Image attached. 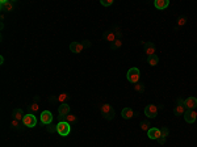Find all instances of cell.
I'll use <instances>...</instances> for the list:
<instances>
[{"label":"cell","mask_w":197,"mask_h":147,"mask_svg":"<svg viewBox=\"0 0 197 147\" xmlns=\"http://www.w3.org/2000/svg\"><path fill=\"white\" fill-rule=\"evenodd\" d=\"M57 133L62 137H67L71 133V125L67 121H59L57 123Z\"/></svg>","instance_id":"obj_1"},{"label":"cell","mask_w":197,"mask_h":147,"mask_svg":"<svg viewBox=\"0 0 197 147\" xmlns=\"http://www.w3.org/2000/svg\"><path fill=\"white\" fill-rule=\"evenodd\" d=\"M100 112L103 117L105 120H108V121H110V120L114 118V109L112 108L109 104H103L100 106Z\"/></svg>","instance_id":"obj_2"},{"label":"cell","mask_w":197,"mask_h":147,"mask_svg":"<svg viewBox=\"0 0 197 147\" xmlns=\"http://www.w3.org/2000/svg\"><path fill=\"white\" fill-rule=\"evenodd\" d=\"M126 78H127V80H129L130 83L136 84V83L139 82V78H141L139 70H138L137 67H131L129 71H127V74H126Z\"/></svg>","instance_id":"obj_3"},{"label":"cell","mask_w":197,"mask_h":147,"mask_svg":"<svg viewBox=\"0 0 197 147\" xmlns=\"http://www.w3.org/2000/svg\"><path fill=\"white\" fill-rule=\"evenodd\" d=\"M22 123H24V126H26V128H34V126L37 125V118H36L34 114H32V113H28V114L24 116Z\"/></svg>","instance_id":"obj_4"},{"label":"cell","mask_w":197,"mask_h":147,"mask_svg":"<svg viewBox=\"0 0 197 147\" xmlns=\"http://www.w3.org/2000/svg\"><path fill=\"white\" fill-rule=\"evenodd\" d=\"M187 112V108L184 105V100L183 99H177V104L173 108V113L175 116H184V113Z\"/></svg>","instance_id":"obj_5"},{"label":"cell","mask_w":197,"mask_h":147,"mask_svg":"<svg viewBox=\"0 0 197 147\" xmlns=\"http://www.w3.org/2000/svg\"><path fill=\"white\" fill-rule=\"evenodd\" d=\"M144 114H146L149 118H154V117L158 116V106L154 104H150L144 108Z\"/></svg>","instance_id":"obj_6"},{"label":"cell","mask_w":197,"mask_h":147,"mask_svg":"<svg viewBox=\"0 0 197 147\" xmlns=\"http://www.w3.org/2000/svg\"><path fill=\"white\" fill-rule=\"evenodd\" d=\"M196 118H197V112L195 109H192V110H187L185 113H184V120H185L188 123H193L196 121Z\"/></svg>","instance_id":"obj_7"},{"label":"cell","mask_w":197,"mask_h":147,"mask_svg":"<svg viewBox=\"0 0 197 147\" xmlns=\"http://www.w3.org/2000/svg\"><path fill=\"white\" fill-rule=\"evenodd\" d=\"M13 7H15V3L9 1V0H1V3H0V9L3 12H12Z\"/></svg>","instance_id":"obj_8"},{"label":"cell","mask_w":197,"mask_h":147,"mask_svg":"<svg viewBox=\"0 0 197 147\" xmlns=\"http://www.w3.org/2000/svg\"><path fill=\"white\" fill-rule=\"evenodd\" d=\"M184 105H185L187 110L195 109L196 106H197V99L193 97V96H190V97H187L185 100H184Z\"/></svg>","instance_id":"obj_9"},{"label":"cell","mask_w":197,"mask_h":147,"mask_svg":"<svg viewBox=\"0 0 197 147\" xmlns=\"http://www.w3.org/2000/svg\"><path fill=\"white\" fill-rule=\"evenodd\" d=\"M41 122L44 123V125L53 123V114H51V112H49V110H44V112L41 113Z\"/></svg>","instance_id":"obj_10"},{"label":"cell","mask_w":197,"mask_h":147,"mask_svg":"<svg viewBox=\"0 0 197 147\" xmlns=\"http://www.w3.org/2000/svg\"><path fill=\"white\" fill-rule=\"evenodd\" d=\"M58 113H59V118H64L67 114H70V105L66 102V104H61L58 108Z\"/></svg>","instance_id":"obj_11"},{"label":"cell","mask_w":197,"mask_h":147,"mask_svg":"<svg viewBox=\"0 0 197 147\" xmlns=\"http://www.w3.org/2000/svg\"><path fill=\"white\" fill-rule=\"evenodd\" d=\"M160 129H158V128H150V130L147 131V137H149L150 139H159L160 138Z\"/></svg>","instance_id":"obj_12"},{"label":"cell","mask_w":197,"mask_h":147,"mask_svg":"<svg viewBox=\"0 0 197 147\" xmlns=\"http://www.w3.org/2000/svg\"><path fill=\"white\" fill-rule=\"evenodd\" d=\"M144 54L147 56L155 55V45L153 42H146L144 43Z\"/></svg>","instance_id":"obj_13"},{"label":"cell","mask_w":197,"mask_h":147,"mask_svg":"<svg viewBox=\"0 0 197 147\" xmlns=\"http://www.w3.org/2000/svg\"><path fill=\"white\" fill-rule=\"evenodd\" d=\"M83 49H84V46H83V43H80V42H71V45H70L71 53H75V54L81 53Z\"/></svg>","instance_id":"obj_14"},{"label":"cell","mask_w":197,"mask_h":147,"mask_svg":"<svg viewBox=\"0 0 197 147\" xmlns=\"http://www.w3.org/2000/svg\"><path fill=\"white\" fill-rule=\"evenodd\" d=\"M154 5H155V8H158L159 11H163V9H166L167 7L170 5V0H155V1H154Z\"/></svg>","instance_id":"obj_15"},{"label":"cell","mask_w":197,"mask_h":147,"mask_svg":"<svg viewBox=\"0 0 197 147\" xmlns=\"http://www.w3.org/2000/svg\"><path fill=\"white\" fill-rule=\"evenodd\" d=\"M160 138L158 139V142L160 143V145H164L166 143V139H167V137H168V134H170V130L167 129V128H163V129H160Z\"/></svg>","instance_id":"obj_16"},{"label":"cell","mask_w":197,"mask_h":147,"mask_svg":"<svg viewBox=\"0 0 197 147\" xmlns=\"http://www.w3.org/2000/svg\"><path fill=\"white\" fill-rule=\"evenodd\" d=\"M12 116H13V118L17 120V121H22V120H24V116H25V114H24V112H22V109L16 108L15 110H13Z\"/></svg>","instance_id":"obj_17"},{"label":"cell","mask_w":197,"mask_h":147,"mask_svg":"<svg viewBox=\"0 0 197 147\" xmlns=\"http://www.w3.org/2000/svg\"><path fill=\"white\" fill-rule=\"evenodd\" d=\"M121 116H122V118H125V120H130L131 117L134 116V112L131 108H124L122 112H121Z\"/></svg>","instance_id":"obj_18"},{"label":"cell","mask_w":197,"mask_h":147,"mask_svg":"<svg viewBox=\"0 0 197 147\" xmlns=\"http://www.w3.org/2000/svg\"><path fill=\"white\" fill-rule=\"evenodd\" d=\"M105 39H107L108 42H112L113 43L116 39H118V37H117V34L114 32H108L107 34H105Z\"/></svg>","instance_id":"obj_19"},{"label":"cell","mask_w":197,"mask_h":147,"mask_svg":"<svg viewBox=\"0 0 197 147\" xmlns=\"http://www.w3.org/2000/svg\"><path fill=\"white\" fill-rule=\"evenodd\" d=\"M68 99H70V95H68V93H61V95L57 96V100L61 102V104H66Z\"/></svg>","instance_id":"obj_20"},{"label":"cell","mask_w":197,"mask_h":147,"mask_svg":"<svg viewBox=\"0 0 197 147\" xmlns=\"http://www.w3.org/2000/svg\"><path fill=\"white\" fill-rule=\"evenodd\" d=\"M158 62H159V58L156 55H151V56H147V63L150 66H156Z\"/></svg>","instance_id":"obj_21"},{"label":"cell","mask_w":197,"mask_h":147,"mask_svg":"<svg viewBox=\"0 0 197 147\" xmlns=\"http://www.w3.org/2000/svg\"><path fill=\"white\" fill-rule=\"evenodd\" d=\"M134 91L138 92V93H143L144 92V84H142V83H136V84H134Z\"/></svg>","instance_id":"obj_22"},{"label":"cell","mask_w":197,"mask_h":147,"mask_svg":"<svg viewBox=\"0 0 197 147\" xmlns=\"http://www.w3.org/2000/svg\"><path fill=\"white\" fill-rule=\"evenodd\" d=\"M121 46H122V41H121V38L116 39L113 43H110V49L112 50H116V49H120Z\"/></svg>","instance_id":"obj_23"},{"label":"cell","mask_w":197,"mask_h":147,"mask_svg":"<svg viewBox=\"0 0 197 147\" xmlns=\"http://www.w3.org/2000/svg\"><path fill=\"white\" fill-rule=\"evenodd\" d=\"M64 121H67V122L71 125V123H75V122H76L78 118H76V116H74V114H67V116L64 117Z\"/></svg>","instance_id":"obj_24"},{"label":"cell","mask_w":197,"mask_h":147,"mask_svg":"<svg viewBox=\"0 0 197 147\" xmlns=\"http://www.w3.org/2000/svg\"><path fill=\"white\" fill-rule=\"evenodd\" d=\"M141 129H142L143 131H149L150 130V122L149 121H142L141 122Z\"/></svg>","instance_id":"obj_25"},{"label":"cell","mask_w":197,"mask_h":147,"mask_svg":"<svg viewBox=\"0 0 197 147\" xmlns=\"http://www.w3.org/2000/svg\"><path fill=\"white\" fill-rule=\"evenodd\" d=\"M46 130H47L49 133H57V125H54V123H49V125L46 126Z\"/></svg>","instance_id":"obj_26"},{"label":"cell","mask_w":197,"mask_h":147,"mask_svg":"<svg viewBox=\"0 0 197 147\" xmlns=\"http://www.w3.org/2000/svg\"><path fill=\"white\" fill-rule=\"evenodd\" d=\"M38 109H39V105L37 104V102H33L32 105H29V110H30V112H32V114H33V113H36V112H37Z\"/></svg>","instance_id":"obj_27"},{"label":"cell","mask_w":197,"mask_h":147,"mask_svg":"<svg viewBox=\"0 0 197 147\" xmlns=\"http://www.w3.org/2000/svg\"><path fill=\"white\" fill-rule=\"evenodd\" d=\"M185 22H187V17L185 16H181V17L177 20V26H183Z\"/></svg>","instance_id":"obj_28"},{"label":"cell","mask_w":197,"mask_h":147,"mask_svg":"<svg viewBox=\"0 0 197 147\" xmlns=\"http://www.w3.org/2000/svg\"><path fill=\"white\" fill-rule=\"evenodd\" d=\"M100 4L104 7H109L113 4V0H100Z\"/></svg>","instance_id":"obj_29"},{"label":"cell","mask_w":197,"mask_h":147,"mask_svg":"<svg viewBox=\"0 0 197 147\" xmlns=\"http://www.w3.org/2000/svg\"><path fill=\"white\" fill-rule=\"evenodd\" d=\"M11 126H12L13 129H19V126H20V121H17V120L13 118L12 121H11Z\"/></svg>","instance_id":"obj_30"},{"label":"cell","mask_w":197,"mask_h":147,"mask_svg":"<svg viewBox=\"0 0 197 147\" xmlns=\"http://www.w3.org/2000/svg\"><path fill=\"white\" fill-rule=\"evenodd\" d=\"M83 46H84V48H90V46H91V42H90V41H83Z\"/></svg>","instance_id":"obj_31"},{"label":"cell","mask_w":197,"mask_h":147,"mask_svg":"<svg viewBox=\"0 0 197 147\" xmlns=\"http://www.w3.org/2000/svg\"><path fill=\"white\" fill-rule=\"evenodd\" d=\"M0 62H1V65L4 63V56H0Z\"/></svg>","instance_id":"obj_32"}]
</instances>
